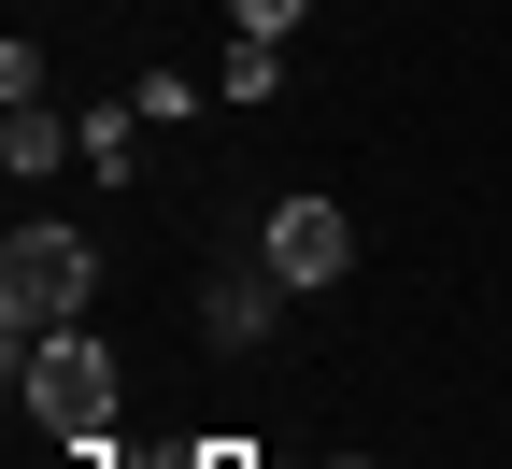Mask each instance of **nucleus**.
Listing matches in <instances>:
<instances>
[{"label":"nucleus","instance_id":"f257e3e1","mask_svg":"<svg viewBox=\"0 0 512 469\" xmlns=\"http://www.w3.org/2000/svg\"><path fill=\"white\" fill-rule=\"evenodd\" d=\"M86 299H100V242L86 228H57V214H29L15 242H0V327H86Z\"/></svg>","mask_w":512,"mask_h":469},{"label":"nucleus","instance_id":"f03ea898","mask_svg":"<svg viewBox=\"0 0 512 469\" xmlns=\"http://www.w3.org/2000/svg\"><path fill=\"white\" fill-rule=\"evenodd\" d=\"M15 398H29L57 441H114V342H86V327H29V342H15Z\"/></svg>","mask_w":512,"mask_h":469},{"label":"nucleus","instance_id":"7ed1b4c3","mask_svg":"<svg viewBox=\"0 0 512 469\" xmlns=\"http://www.w3.org/2000/svg\"><path fill=\"white\" fill-rule=\"evenodd\" d=\"M256 271H271L285 299H313V285H342L356 271V214H342V199H271V214H256Z\"/></svg>","mask_w":512,"mask_h":469},{"label":"nucleus","instance_id":"20e7f679","mask_svg":"<svg viewBox=\"0 0 512 469\" xmlns=\"http://www.w3.org/2000/svg\"><path fill=\"white\" fill-rule=\"evenodd\" d=\"M271 313H285L271 271H214V285H200V342H214V356H256V342H271Z\"/></svg>","mask_w":512,"mask_h":469},{"label":"nucleus","instance_id":"39448f33","mask_svg":"<svg viewBox=\"0 0 512 469\" xmlns=\"http://www.w3.org/2000/svg\"><path fill=\"white\" fill-rule=\"evenodd\" d=\"M57 157H86V114H43V100L0 114V171H15V185H43Z\"/></svg>","mask_w":512,"mask_h":469},{"label":"nucleus","instance_id":"423d86ee","mask_svg":"<svg viewBox=\"0 0 512 469\" xmlns=\"http://www.w3.org/2000/svg\"><path fill=\"white\" fill-rule=\"evenodd\" d=\"M214 100H228V114H271V100H285V43H242V29H228V57H214Z\"/></svg>","mask_w":512,"mask_h":469},{"label":"nucleus","instance_id":"0eeeda50","mask_svg":"<svg viewBox=\"0 0 512 469\" xmlns=\"http://www.w3.org/2000/svg\"><path fill=\"white\" fill-rule=\"evenodd\" d=\"M86 171H100V185L143 171V100H100V114H86Z\"/></svg>","mask_w":512,"mask_h":469},{"label":"nucleus","instance_id":"6e6552de","mask_svg":"<svg viewBox=\"0 0 512 469\" xmlns=\"http://www.w3.org/2000/svg\"><path fill=\"white\" fill-rule=\"evenodd\" d=\"M299 15H313V0H228V29H242V43H285Z\"/></svg>","mask_w":512,"mask_h":469},{"label":"nucleus","instance_id":"1a4fd4ad","mask_svg":"<svg viewBox=\"0 0 512 469\" xmlns=\"http://www.w3.org/2000/svg\"><path fill=\"white\" fill-rule=\"evenodd\" d=\"M72 469H185V455H128V441H72Z\"/></svg>","mask_w":512,"mask_h":469},{"label":"nucleus","instance_id":"9d476101","mask_svg":"<svg viewBox=\"0 0 512 469\" xmlns=\"http://www.w3.org/2000/svg\"><path fill=\"white\" fill-rule=\"evenodd\" d=\"M185 469H271L256 441H185Z\"/></svg>","mask_w":512,"mask_h":469}]
</instances>
